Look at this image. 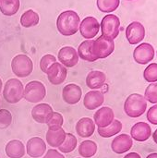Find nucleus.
Returning a JSON list of instances; mask_svg holds the SVG:
<instances>
[{
  "label": "nucleus",
  "instance_id": "f257e3e1",
  "mask_svg": "<svg viewBox=\"0 0 157 158\" xmlns=\"http://www.w3.org/2000/svg\"><path fill=\"white\" fill-rule=\"evenodd\" d=\"M81 19L74 10H66L59 14L56 19V28L64 36L74 35L80 28Z\"/></svg>",
  "mask_w": 157,
  "mask_h": 158
},
{
  "label": "nucleus",
  "instance_id": "f03ea898",
  "mask_svg": "<svg viewBox=\"0 0 157 158\" xmlns=\"http://www.w3.org/2000/svg\"><path fill=\"white\" fill-rule=\"evenodd\" d=\"M147 109V101L140 94H132L124 103V111L131 118H137L143 116Z\"/></svg>",
  "mask_w": 157,
  "mask_h": 158
},
{
  "label": "nucleus",
  "instance_id": "7ed1b4c3",
  "mask_svg": "<svg viewBox=\"0 0 157 158\" xmlns=\"http://www.w3.org/2000/svg\"><path fill=\"white\" fill-rule=\"evenodd\" d=\"M24 86L19 79H9L2 90L4 99L9 104H17L23 98Z\"/></svg>",
  "mask_w": 157,
  "mask_h": 158
},
{
  "label": "nucleus",
  "instance_id": "20e7f679",
  "mask_svg": "<svg viewBox=\"0 0 157 158\" xmlns=\"http://www.w3.org/2000/svg\"><path fill=\"white\" fill-rule=\"evenodd\" d=\"M11 69L18 78H27L33 70V62L27 55L19 54L13 57Z\"/></svg>",
  "mask_w": 157,
  "mask_h": 158
},
{
  "label": "nucleus",
  "instance_id": "39448f33",
  "mask_svg": "<svg viewBox=\"0 0 157 158\" xmlns=\"http://www.w3.org/2000/svg\"><path fill=\"white\" fill-rule=\"evenodd\" d=\"M46 96V88L44 84L39 81H32L28 82L24 87L23 98L31 104L42 102Z\"/></svg>",
  "mask_w": 157,
  "mask_h": 158
},
{
  "label": "nucleus",
  "instance_id": "423d86ee",
  "mask_svg": "<svg viewBox=\"0 0 157 158\" xmlns=\"http://www.w3.org/2000/svg\"><path fill=\"white\" fill-rule=\"evenodd\" d=\"M93 54L97 59H104L109 56L115 50V42L113 39L101 35L93 40Z\"/></svg>",
  "mask_w": 157,
  "mask_h": 158
},
{
  "label": "nucleus",
  "instance_id": "0eeeda50",
  "mask_svg": "<svg viewBox=\"0 0 157 158\" xmlns=\"http://www.w3.org/2000/svg\"><path fill=\"white\" fill-rule=\"evenodd\" d=\"M102 35L109 37L111 39H116L119 34L120 19L118 16L114 14L105 15L100 24Z\"/></svg>",
  "mask_w": 157,
  "mask_h": 158
},
{
  "label": "nucleus",
  "instance_id": "6e6552de",
  "mask_svg": "<svg viewBox=\"0 0 157 158\" xmlns=\"http://www.w3.org/2000/svg\"><path fill=\"white\" fill-rule=\"evenodd\" d=\"M155 57V48L149 43H143L139 44L133 52V58L135 62L141 65L150 63Z\"/></svg>",
  "mask_w": 157,
  "mask_h": 158
},
{
  "label": "nucleus",
  "instance_id": "1a4fd4ad",
  "mask_svg": "<svg viewBox=\"0 0 157 158\" xmlns=\"http://www.w3.org/2000/svg\"><path fill=\"white\" fill-rule=\"evenodd\" d=\"M45 74L51 84L60 85L67 79L68 69L60 62H55L49 67Z\"/></svg>",
  "mask_w": 157,
  "mask_h": 158
},
{
  "label": "nucleus",
  "instance_id": "9d476101",
  "mask_svg": "<svg viewBox=\"0 0 157 158\" xmlns=\"http://www.w3.org/2000/svg\"><path fill=\"white\" fill-rule=\"evenodd\" d=\"M81 36L85 39L92 40L94 38L100 30V23L94 17H86L81 21L79 28Z\"/></svg>",
  "mask_w": 157,
  "mask_h": 158
},
{
  "label": "nucleus",
  "instance_id": "9b49d317",
  "mask_svg": "<svg viewBox=\"0 0 157 158\" xmlns=\"http://www.w3.org/2000/svg\"><path fill=\"white\" fill-rule=\"evenodd\" d=\"M126 37L130 44H140L145 37V28L139 21L130 23L126 29Z\"/></svg>",
  "mask_w": 157,
  "mask_h": 158
},
{
  "label": "nucleus",
  "instance_id": "f8f14e48",
  "mask_svg": "<svg viewBox=\"0 0 157 158\" xmlns=\"http://www.w3.org/2000/svg\"><path fill=\"white\" fill-rule=\"evenodd\" d=\"M57 58L59 62L66 68H73L79 62V55L75 48L71 46H64L58 51Z\"/></svg>",
  "mask_w": 157,
  "mask_h": 158
},
{
  "label": "nucleus",
  "instance_id": "ddd939ff",
  "mask_svg": "<svg viewBox=\"0 0 157 158\" xmlns=\"http://www.w3.org/2000/svg\"><path fill=\"white\" fill-rule=\"evenodd\" d=\"M46 152V143L40 137L31 138L26 144V153L31 158H39L44 156Z\"/></svg>",
  "mask_w": 157,
  "mask_h": 158
},
{
  "label": "nucleus",
  "instance_id": "4468645a",
  "mask_svg": "<svg viewBox=\"0 0 157 158\" xmlns=\"http://www.w3.org/2000/svg\"><path fill=\"white\" fill-rule=\"evenodd\" d=\"M54 110L49 104L43 103L36 105L31 109V117L32 118L40 124H46L48 120L51 118Z\"/></svg>",
  "mask_w": 157,
  "mask_h": 158
},
{
  "label": "nucleus",
  "instance_id": "2eb2a0df",
  "mask_svg": "<svg viewBox=\"0 0 157 158\" xmlns=\"http://www.w3.org/2000/svg\"><path fill=\"white\" fill-rule=\"evenodd\" d=\"M114 119H115L114 111L108 106L101 107L93 115V122L100 129L108 127L114 121Z\"/></svg>",
  "mask_w": 157,
  "mask_h": 158
},
{
  "label": "nucleus",
  "instance_id": "dca6fc26",
  "mask_svg": "<svg viewBox=\"0 0 157 158\" xmlns=\"http://www.w3.org/2000/svg\"><path fill=\"white\" fill-rule=\"evenodd\" d=\"M82 96L81 88L75 84L69 83L66 85L62 90V98L64 102L68 105H76L78 104Z\"/></svg>",
  "mask_w": 157,
  "mask_h": 158
},
{
  "label": "nucleus",
  "instance_id": "f3484780",
  "mask_svg": "<svg viewBox=\"0 0 157 158\" xmlns=\"http://www.w3.org/2000/svg\"><path fill=\"white\" fill-rule=\"evenodd\" d=\"M133 145L132 138L128 134H120L117 136L111 143V149L118 155H122L129 152Z\"/></svg>",
  "mask_w": 157,
  "mask_h": 158
},
{
  "label": "nucleus",
  "instance_id": "a211bd4d",
  "mask_svg": "<svg viewBox=\"0 0 157 158\" xmlns=\"http://www.w3.org/2000/svg\"><path fill=\"white\" fill-rule=\"evenodd\" d=\"M105 102V95L98 90L88 92L83 98V106L88 110H95L102 106Z\"/></svg>",
  "mask_w": 157,
  "mask_h": 158
},
{
  "label": "nucleus",
  "instance_id": "6ab92c4d",
  "mask_svg": "<svg viewBox=\"0 0 157 158\" xmlns=\"http://www.w3.org/2000/svg\"><path fill=\"white\" fill-rule=\"evenodd\" d=\"M152 135V129L148 123L138 122L130 130V137L137 142H145Z\"/></svg>",
  "mask_w": 157,
  "mask_h": 158
},
{
  "label": "nucleus",
  "instance_id": "aec40b11",
  "mask_svg": "<svg viewBox=\"0 0 157 158\" xmlns=\"http://www.w3.org/2000/svg\"><path fill=\"white\" fill-rule=\"evenodd\" d=\"M76 132L81 138H89L95 131V124L90 118H82L76 124Z\"/></svg>",
  "mask_w": 157,
  "mask_h": 158
},
{
  "label": "nucleus",
  "instance_id": "412c9836",
  "mask_svg": "<svg viewBox=\"0 0 157 158\" xmlns=\"http://www.w3.org/2000/svg\"><path fill=\"white\" fill-rule=\"evenodd\" d=\"M67 132L62 129H48L45 138L46 143L53 148H58L65 141Z\"/></svg>",
  "mask_w": 157,
  "mask_h": 158
},
{
  "label": "nucleus",
  "instance_id": "4be33fe9",
  "mask_svg": "<svg viewBox=\"0 0 157 158\" xmlns=\"http://www.w3.org/2000/svg\"><path fill=\"white\" fill-rule=\"evenodd\" d=\"M5 152L6 156L9 158H22L26 154V147L19 140L9 141L6 147Z\"/></svg>",
  "mask_w": 157,
  "mask_h": 158
},
{
  "label": "nucleus",
  "instance_id": "5701e85b",
  "mask_svg": "<svg viewBox=\"0 0 157 158\" xmlns=\"http://www.w3.org/2000/svg\"><path fill=\"white\" fill-rule=\"evenodd\" d=\"M106 81V76L103 71L93 70L86 77V85L92 90H98L104 86Z\"/></svg>",
  "mask_w": 157,
  "mask_h": 158
},
{
  "label": "nucleus",
  "instance_id": "b1692460",
  "mask_svg": "<svg viewBox=\"0 0 157 158\" xmlns=\"http://www.w3.org/2000/svg\"><path fill=\"white\" fill-rule=\"evenodd\" d=\"M93 44V40H86V41L82 42L79 45L78 50H77L79 57H81V59L88 61V62L96 61L97 58L93 54V49H92Z\"/></svg>",
  "mask_w": 157,
  "mask_h": 158
},
{
  "label": "nucleus",
  "instance_id": "393cba45",
  "mask_svg": "<svg viewBox=\"0 0 157 158\" xmlns=\"http://www.w3.org/2000/svg\"><path fill=\"white\" fill-rule=\"evenodd\" d=\"M97 149H98L97 144L93 141L86 140V141H83L80 144L78 151H79V154L81 157L91 158L96 155Z\"/></svg>",
  "mask_w": 157,
  "mask_h": 158
},
{
  "label": "nucleus",
  "instance_id": "a878e982",
  "mask_svg": "<svg viewBox=\"0 0 157 158\" xmlns=\"http://www.w3.org/2000/svg\"><path fill=\"white\" fill-rule=\"evenodd\" d=\"M20 6L19 0H0V11L5 16L15 15Z\"/></svg>",
  "mask_w": 157,
  "mask_h": 158
},
{
  "label": "nucleus",
  "instance_id": "bb28decb",
  "mask_svg": "<svg viewBox=\"0 0 157 158\" xmlns=\"http://www.w3.org/2000/svg\"><path fill=\"white\" fill-rule=\"evenodd\" d=\"M121 130H122V123L118 119H114V121L108 127L103 129L98 128L97 132L103 138H111L118 134L121 131Z\"/></svg>",
  "mask_w": 157,
  "mask_h": 158
},
{
  "label": "nucleus",
  "instance_id": "cd10ccee",
  "mask_svg": "<svg viewBox=\"0 0 157 158\" xmlns=\"http://www.w3.org/2000/svg\"><path fill=\"white\" fill-rule=\"evenodd\" d=\"M40 21V18L37 12L32 9L25 11L20 17V24L24 28H31L36 26Z\"/></svg>",
  "mask_w": 157,
  "mask_h": 158
},
{
  "label": "nucleus",
  "instance_id": "c85d7f7f",
  "mask_svg": "<svg viewBox=\"0 0 157 158\" xmlns=\"http://www.w3.org/2000/svg\"><path fill=\"white\" fill-rule=\"evenodd\" d=\"M77 139L72 133H67L64 143L58 147V150L62 154H69L73 152L77 147Z\"/></svg>",
  "mask_w": 157,
  "mask_h": 158
},
{
  "label": "nucleus",
  "instance_id": "c756f323",
  "mask_svg": "<svg viewBox=\"0 0 157 158\" xmlns=\"http://www.w3.org/2000/svg\"><path fill=\"white\" fill-rule=\"evenodd\" d=\"M96 5L101 12L111 13L118 9L120 5V0H97Z\"/></svg>",
  "mask_w": 157,
  "mask_h": 158
},
{
  "label": "nucleus",
  "instance_id": "7c9ffc66",
  "mask_svg": "<svg viewBox=\"0 0 157 158\" xmlns=\"http://www.w3.org/2000/svg\"><path fill=\"white\" fill-rule=\"evenodd\" d=\"M143 78L146 81L157 82V63L150 64L143 71Z\"/></svg>",
  "mask_w": 157,
  "mask_h": 158
},
{
  "label": "nucleus",
  "instance_id": "2f4dec72",
  "mask_svg": "<svg viewBox=\"0 0 157 158\" xmlns=\"http://www.w3.org/2000/svg\"><path fill=\"white\" fill-rule=\"evenodd\" d=\"M144 98L151 104H157V82L148 85L144 92Z\"/></svg>",
  "mask_w": 157,
  "mask_h": 158
},
{
  "label": "nucleus",
  "instance_id": "473e14b6",
  "mask_svg": "<svg viewBox=\"0 0 157 158\" xmlns=\"http://www.w3.org/2000/svg\"><path fill=\"white\" fill-rule=\"evenodd\" d=\"M63 123H64L63 116L60 113L54 111L51 118L48 120L46 125H47L48 129H59V128H62Z\"/></svg>",
  "mask_w": 157,
  "mask_h": 158
},
{
  "label": "nucleus",
  "instance_id": "72a5a7b5",
  "mask_svg": "<svg viewBox=\"0 0 157 158\" xmlns=\"http://www.w3.org/2000/svg\"><path fill=\"white\" fill-rule=\"evenodd\" d=\"M12 123V114L7 109H0V130L8 128Z\"/></svg>",
  "mask_w": 157,
  "mask_h": 158
},
{
  "label": "nucleus",
  "instance_id": "f704fd0d",
  "mask_svg": "<svg viewBox=\"0 0 157 158\" xmlns=\"http://www.w3.org/2000/svg\"><path fill=\"white\" fill-rule=\"evenodd\" d=\"M55 62H56V58L55 56L51 55V54H47L44 55L43 56H42L41 60H40V69L43 73H46L47 69H49V67L54 64Z\"/></svg>",
  "mask_w": 157,
  "mask_h": 158
},
{
  "label": "nucleus",
  "instance_id": "c9c22d12",
  "mask_svg": "<svg viewBox=\"0 0 157 158\" xmlns=\"http://www.w3.org/2000/svg\"><path fill=\"white\" fill-rule=\"evenodd\" d=\"M147 119L151 124L157 125V105L149 108L147 111Z\"/></svg>",
  "mask_w": 157,
  "mask_h": 158
},
{
  "label": "nucleus",
  "instance_id": "e433bc0d",
  "mask_svg": "<svg viewBox=\"0 0 157 158\" xmlns=\"http://www.w3.org/2000/svg\"><path fill=\"white\" fill-rule=\"evenodd\" d=\"M43 158H65V156L56 149H49L46 151V154H44Z\"/></svg>",
  "mask_w": 157,
  "mask_h": 158
},
{
  "label": "nucleus",
  "instance_id": "4c0bfd02",
  "mask_svg": "<svg viewBox=\"0 0 157 158\" xmlns=\"http://www.w3.org/2000/svg\"><path fill=\"white\" fill-rule=\"evenodd\" d=\"M124 158H142L141 157V156L138 154V153H135V152H133V153H130V154H128V155H126Z\"/></svg>",
  "mask_w": 157,
  "mask_h": 158
},
{
  "label": "nucleus",
  "instance_id": "58836bf2",
  "mask_svg": "<svg viewBox=\"0 0 157 158\" xmlns=\"http://www.w3.org/2000/svg\"><path fill=\"white\" fill-rule=\"evenodd\" d=\"M153 139H154V142L157 144V129L155 130V131L153 133Z\"/></svg>",
  "mask_w": 157,
  "mask_h": 158
},
{
  "label": "nucleus",
  "instance_id": "ea45409f",
  "mask_svg": "<svg viewBox=\"0 0 157 158\" xmlns=\"http://www.w3.org/2000/svg\"><path fill=\"white\" fill-rule=\"evenodd\" d=\"M146 158H157V153H153V154H150Z\"/></svg>",
  "mask_w": 157,
  "mask_h": 158
},
{
  "label": "nucleus",
  "instance_id": "a19ab883",
  "mask_svg": "<svg viewBox=\"0 0 157 158\" xmlns=\"http://www.w3.org/2000/svg\"><path fill=\"white\" fill-rule=\"evenodd\" d=\"M2 90H3V82H2V80L0 79V93L2 92Z\"/></svg>",
  "mask_w": 157,
  "mask_h": 158
},
{
  "label": "nucleus",
  "instance_id": "79ce46f5",
  "mask_svg": "<svg viewBox=\"0 0 157 158\" xmlns=\"http://www.w3.org/2000/svg\"><path fill=\"white\" fill-rule=\"evenodd\" d=\"M128 1H132V0H128Z\"/></svg>",
  "mask_w": 157,
  "mask_h": 158
},
{
  "label": "nucleus",
  "instance_id": "37998d69",
  "mask_svg": "<svg viewBox=\"0 0 157 158\" xmlns=\"http://www.w3.org/2000/svg\"><path fill=\"white\" fill-rule=\"evenodd\" d=\"M0 104H1V100H0Z\"/></svg>",
  "mask_w": 157,
  "mask_h": 158
},
{
  "label": "nucleus",
  "instance_id": "c03bdc74",
  "mask_svg": "<svg viewBox=\"0 0 157 158\" xmlns=\"http://www.w3.org/2000/svg\"><path fill=\"white\" fill-rule=\"evenodd\" d=\"M77 158H81V157H77Z\"/></svg>",
  "mask_w": 157,
  "mask_h": 158
},
{
  "label": "nucleus",
  "instance_id": "a18cd8bd",
  "mask_svg": "<svg viewBox=\"0 0 157 158\" xmlns=\"http://www.w3.org/2000/svg\"><path fill=\"white\" fill-rule=\"evenodd\" d=\"M156 56H157V52H156Z\"/></svg>",
  "mask_w": 157,
  "mask_h": 158
}]
</instances>
